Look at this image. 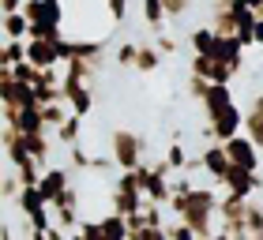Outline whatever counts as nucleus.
<instances>
[{"label":"nucleus","mask_w":263,"mask_h":240,"mask_svg":"<svg viewBox=\"0 0 263 240\" xmlns=\"http://www.w3.org/2000/svg\"><path fill=\"white\" fill-rule=\"evenodd\" d=\"M162 64V53L158 45H139V56H136V71H143V75H151V71H158Z\"/></svg>","instance_id":"nucleus-18"},{"label":"nucleus","mask_w":263,"mask_h":240,"mask_svg":"<svg viewBox=\"0 0 263 240\" xmlns=\"http://www.w3.org/2000/svg\"><path fill=\"white\" fill-rule=\"evenodd\" d=\"M252 38H256V45H263V15L256 19V27H252Z\"/></svg>","instance_id":"nucleus-36"},{"label":"nucleus","mask_w":263,"mask_h":240,"mask_svg":"<svg viewBox=\"0 0 263 240\" xmlns=\"http://www.w3.org/2000/svg\"><path fill=\"white\" fill-rule=\"evenodd\" d=\"M136 56H139V45H121V49H117V64L121 68H136Z\"/></svg>","instance_id":"nucleus-27"},{"label":"nucleus","mask_w":263,"mask_h":240,"mask_svg":"<svg viewBox=\"0 0 263 240\" xmlns=\"http://www.w3.org/2000/svg\"><path fill=\"white\" fill-rule=\"evenodd\" d=\"M245 135L263 150V90L248 102V109H245Z\"/></svg>","instance_id":"nucleus-12"},{"label":"nucleus","mask_w":263,"mask_h":240,"mask_svg":"<svg viewBox=\"0 0 263 240\" xmlns=\"http://www.w3.org/2000/svg\"><path fill=\"white\" fill-rule=\"evenodd\" d=\"M211 27L218 34H237V15L230 4H211Z\"/></svg>","instance_id":"nucleus-17"},{"label":"nucleus","mask_w":263,"mask_h":240,"mask_svg":"<svg viewBox=\"0 0 263 240\" xmlns=\"http://www.w3.org/2000/svg\"><path fill=\"white\" fill-rule=\"evenodd\" d=\"M214 240H233V236L226 233V229H218V233H214Z\"/></svg>","instance_id":"nucleus-39"},{"label":"nucleus","mask_w":263,"mask_h":240,"mask_svg":"<svg viewBox=\"0 0 263 240\" xmlns=\"http://www.w3.org/2000/svg\"><path fill=\"white\" fill-rule=\"evenodd\" d=\"M79 233L87 236V240H105V229H102V222H83V225H79Z\"/></svg>","instance_id":"nucleus-31"},{"label":"nucleus","mask_w":263,"mask_h":240,"mask_svg":"<svg viewBox=\"0 0 263 240\" xmlns=\"http://www.w3.org/2000/svg\"><path fill=\"white\" fill-rule=\"evenodd\" d=\"M154 45H158V53H162V56H173V53H177V42H173L165 30H154Z\"/></svg>","instance_id":"nucleus-28"},{"label":"nucleus","mask_w":263,"mask_h":240,"mask_svg":"<svg viewBox=\"0 0 263 240\" xmlns=\"http://www.w3.org/2000/svg\"><path fill=\"white\" fill-rule=\"evenodd\" d=\"M165 4V11H170V19H177V15H184L188 8H192V0H162Z\"/></svg>","instance_id":"nucleus-32"},{"label":"nucleus","mask_w":263,"mask_h":240,"mask_svg":"<svg viewBox=\"0 0 263 240\" xmlns=\"http://www.w3.org/2000/svg\"><path fill=\"white\" fill-rule=\"evenodd\" d=\"M68 162H71V169H79V173H90V162H94V154L83 150V143L79 147H68Z\"/></svg>","instance_id":"nucleus-25"},{"label":"nucleus","mask_w":263,"mask_h":240,"mask_svg":"<svg viewBox=\"0 0 263 240\" xmlns=\"http://www.w3.org/2000/svg\"><path fill=\"white\" fill-rule=\"evenodd\" d=\"M165 233H170V240H196V229H192V225H184V222H170V225H165Z\"/></svg>","instance_id":"nucleus-26"},{"label":"nucleus","mask_w":263,"mask_h":240,"mask_svg":"<svg viewBox=\"0 0 263 240\" xmlns=\"http://www.w3.org/2000/svg\"><path fill=\"white\" fill-rule=\"evenodd\" d=\"M42 116H45V124H49V131H57V128H61L64 120L71 116V109H68L64 102H57V105H45V109H42Z\"/></svg>","instance_id":"nucleus-22"},{"label":"nucleus","mask_w":263,"mask_h":240,"mask_svg":"<svg viewBox=\"0 0 263 240\" xmlns=\"http://www.w3.org/2000/svg\"><path fill=\"white\" fill-rule=\"evenodd\" d=\"M143 203H147V195H143V188H139V176L136 173H121L117 184H113V210L132 218V214L143 210Z\"/></svg>","instance_id":"nucleus-3"},{"label":"nucleus","mask_w":263,"mask_h":240,"mask_svg":"<svg viewBox=\"0 0 263 240\" xmlns=\"http://www.w3.org/2000/svg\"><path fill=\"white\" fill-rule=\"evenodd\" d=\"M105 8L113 11V19H117V23H124V15H128V4H124V0H105Z\"/></svg>","instance_id":"nucleus-34"},{"label":"nucleus","mask_w":263,"mask_h":240,"mask_svg":"<svg viewBox=\"0 0 263 240\" xmlns=\"http://www.w3.org/2000/svg\"><path fill=\"white\" fill-rule=\"evenodd\" d=\"M71 188V173L64 169V165H49V169L42 173V184H38V191H42V199L49 203H61L64 199V191Z\"/></svg>","instance_id":"nucleus-6"},{"label":"nucleus","mask_w":263,"mask_h":240,"mask_svg":"<svg viewBox=\"0 0 263 240\" xmlns=\"http://www.w3.org/2000/svg\"><path fill=\"white\" fill-rule=\"evenodd\" d=\"M196 188H199V184H196V180H188V176H177V180H170V191H173V195H192Z\"/></svg>","instance_id":"nucleus-29"},{"label":"nucleus","mask_w":263,"mask_h":240,"mask_svg":"<svg viewBox=\"0 0 263 240\" xmlns=\"http://www.w3.org/2000/svg\"><path fill=\"white\" fill-rule=\"evenodd\" d=\"M0 236H4V240H15V229H11V225L4 222V229H0Z\"/></svg>","instance_id":"nucleus-37"},{"label":"nucleus","mask_w":263,"mask_h":240,"mask_svg":"<svg viewBox=\"0 0 263 240\" xmlns=\"http://www.w3.org/2000/svg\"><path fill=\"white\" fill-rule=\"evenodd\" d=\"M199 162H203V173L211 176V184H222V180L230 176V169H233L226 143H211L207 150H199Z\"/></svg>","instance_id":"nucleus-5"},{"label":"nucleus","mask_w":263,"mask_h":240,"mask_svg":"<svg viewBox=\"0 0 263 240\" xmlns=\"http://www.w3.org/2000/svg\"><path fill=\"white\" fill-rule=\"evenodd\" d=\"M0 8H4V15H15V11L27 8V0H0Z\"/></svg>","instance_id":"nucleus-35"},{"label":"nucleus","mask_w":263,"mask_h":240,"mask_svg":"<svg viewBox=\"0 0 263 240\" xmlns=\"http://www.w3.org/2000/svg\"><path fill=\"white\" fill-rule=\"evenodd\" d=\"M64 105L76 116H90L94 109V94H90V83H79V79H64Z\"/></svg>","instance_id":"nucleus-7"},{"label":"nucleus","mask_w":263,"mask_h":240,"mask_svg":"<svg viewBox=\"0 0 263 240\" xmlns=\"http://www.w3.org/2000/svg\"><path fill=\"white\" fill-rule=\"evenodd\" d=\"M136 176H139L143 195H147L151 203H158V207H170V199H173V191H170V173H162L158 165H139Z\"/></svg>","instance_id":"nucleus-4"},{"label":"nucleus","mask_w":263,"mask_h":240,"mask_svg":"<svg viewBox=\"0 0 263 240\" xmlns=\"http://www.w3.org/2000/svg\"><path fill=\"white\" fill-rule=\"evenodd\" d=\"M222 184H226V191H230V195L252 199V191H259V188H263V180H259V173H252V169H241V165H233V169H230V176H226Z\"/></svg>","instance_id":"nucleus-9"},{"label":"nucleus","mask_w":263,"mask_h":240,"mask_svg":"<svg viewBox=\"0 0 263 240\" xmlns=\"http://www.w3.org/2000/svg\"><path fill=\"white\" fill-rule=\"evenodd\" d=\"M226 150H230V162L233 165H241V169H252V173H259V147L248 135H237V139H230L226 143Z\"/></svg>","instance_id":"nucleus-8"},{"label":"nucleus","mask_w":263,"mask_h":240,"mask_svg":"<svg viewBox=\"0 0 263 240\" xmlns=\"http://www.w3.org/2000/svg\"><path fill=\"white\" fill-rule=\"evenodd\" d=\"M207 90H211V83H207V79H199V75L188 79V94H192L196 102H203V94H207Z\"/></svg>","instance_id":"nucleus-30"},{"label":"nucleus","mask_w":263,"mask_h":240,"mask_svg":"<svg viewBox=\"0 0 263 240\" xmlns=\"http://www.w3.org/2000/svg\"><path fill=\"white\" fill-rule=\"evenodd\" d=\"M214 60H222V64H230L237 75H241L245 68V45L237 34H218V45H214Z\"/></svg>","instance_id":"nucleus-10"},{"label":"nucleus","mask_w":263,"mask_h":240,"mask_svg":"<svg viewBox=\"0 0 263 240\" xmlns=\"http://www.w3.org/2000/svg\"><path fill=\"white\" fill-rule=\"evenodd\" d=\"M259 15H263V11H259Z\"/></svg>","instance_id":"nucleus-42"},{"label":"nucleus","mask_w":263,"mask_h":240,"mask_svg":"<svg viewBox=\"0 0 263 240\" xmlns=\"http://www.w3.org/2000/svg\"><path fill=\"white\" fill-rule=\"evenodd\" d=\"M128 240H170V233H165V229H139V233H132Z\"/></svg>","instance_id":"nucleus-33"},{"label":"nucleus","mask_w":263,"mask_h":240,"mask_svg":"<svg viewBox=\"0 0 263 240\" xmlns=\"http://www.w3.org/2000/svg\"><path fill=\"white\" fill-rule=\"evenodd\" d=\"M11 75H15L19 83H27V87H38V83H42V68H34L30 60H23V64L11 68Z\"/></svg>","instance_id":"nucleus-23"},{"label":"nucleus","mask_w":263,"mask_h":240,"mask_svg":"<svg viewBox=\"0 0 263 240\" xmlns=\"http://www.w3.org/2000/svg\"><path fill=\"white\" fill-rule=\"evenodd\" d=\"M27 60V42H4V53H0V68H15Z\"/></svg>","instance_id":"nucleus-20"},{"label":"nucleus","mask_w":263,"mask_h":240,"mask_svg":"<svg viewBox=\"0 0 263 240\" xmlns=\"http://www.w3.org/2000/svg\"><path fill=\"white\" fill-rule=\"evenodd\" d=\"M218 195L207 188V184H199L192 195H173L170 199V214L177 222H184V225H192L196 236H214L218 229H214V222H218Z\"/></svg>","instance_id":"nucleus-1"},{"label":"nucleus","mask_w":263,"mask_h":240,"mask_svg":"<svg viewBox=\"0 0 263 240\" xmlns=\"http://www.w3.org/2000/svg\"><path fill=\"white\" fill-rule=\"evenodd\" d=\"M27 60L34 68H64L61 64V53H57V42H42V38H30L27 42Z\"/></svg>","instance_id":"nucleus-11"},{"label":"nucleus","mask_w":263,"mask_h":240,"mask_svg":"<svg viewBox=\"0 0 263 240\" xmlns=\"http://www.w3.org/2000/svg\"><path fill=\"white\" fill-rule=\"evenodd\" d=\"M4 42H30V19L23 11L4 15Z\"/></svg>","instance_id":"nucleus-15"},{"label":"nucleus","mask_w":263,"mask_h":240,"mask_svg":"<svg viewBox=\"0 0 263 240\" xmlns=\"http://www.w3.org/2000/svg\"><path fill=\"white\" fill-rule=\"evenodd\" d=\"M211 4H226V0H211Z\"/></svg>","instance_id":"nucleus-41"},{"label":"nucleus","mask_w":263,"mask_h":240,"mask_svg":"<svg viewBox=\"0 0 263 240\" xmlns=\"http://www.w3.org/2000/svg\"><path fill=\"white\" fill-rule=\"evenodd\" d=\"M196 240H214V236H196Z\"/></svg>","instance_id":"nucleus-40"},{"label":"nucleus","mask_w":263,"mask_h":240,"mask_svg":"<svg viewBox=\"0 0 263 240\" xmlns=\"http://www.w3.org/2000/svg\"><path fill=\"white\" fill-rule=\"evenodd\" d=\"M143 150H147V143H143L136 131H128V128H117L113 131L109 158L117 162V169H121V173H136L139 165H147V162H143Z\"/></svg>","instance_id":"nucleus-2"},{"label":"nucleus","mask_w":263,"mask_h":240,"mask_svg":"<svg viewBox=\"0 0 263 240\" xmlns=\"http://www.w3.org/2000/svg\"><path fill=\"white\" fill-rule=\"evenodd\" d=\"M139 8H143V19L151 23V30H158L162 23L170 19V11H165V4H162V0H143Z\"/></svg>","instance_id":"nucleus-19"},{"label":"nucleus","mask_w":263,"mask_h":240,"mask_svg":"<svg viewBox=\"0 0 263 240\" xmlns=\"http://www.w3.org/2000/svg\"><path fill=\"white\" fill-rule=\"evenodd\" d=\"M203 116H211V113H218L226 109V105H233V90H230V83H211V90L203 94Z\"/></svg>","instance_id":"nucleus-13"},{"label":"nucleus","mask_w":263,"mask_h":240,"mask_svg":"<svg viewBox=\"0 0 263 240\" xmlns=\"http://www.w3.org/2000/svg\"><path fill=\"white\" fill-rule=\"evenodd\" d=\"M188 42H192V53H196V56H214L218 30H214V27H196L192 34H188Z\"/></svg>","instance_id":"nucleus-14"},{"label":"nucleus","mask_w":263,"mask_h":240,"mask_svg":"<svg viewBox=\"0 0 263 240\" xmlns=\"http://www.w3.org/2000/svg\"><path fill=\"white\" fill-rule=\"evenodd\" d=\"M248 229H252V240H263V203L248 199Z\"/></svg>","instance_id":"nucleus-24"},{"label":"nucleus","mask_w":263,"mask_h":240,"mask_svg":"<svg viewBox=\"0 0 263 240\" xmlns=\"http://www.w3.org/2000/svg\"><path fill=\"white\" fill-rule=\"evenodd\" d=\"M53 139H57V143H64V147H79V139H83V116L71 113L64 124L53 131Z\"/></svg>","instance_id":"nucleus-16"},{"label":"nucleus","mask_w":263,"mask_h":240,"mask_svg":"<svg viewBox=\"0 0 263 240\" xmlns=\"http://www.w3.org/2000/svg\"><path fill=\"white\" fill-rule=\"evenodd\" d=\"M15 173H19V180H23V188H38L42 184V165L38 162H34V158H27V162H23V165H15Z\"/></svg>","instance_id":"nucleus-21"},{"label":"nucleus","mask_w":263,"mask_h":240,"mask_svg":"<svg viewBox=\"0 0 263 240\" xmlns=\"http://www.w3.org/2000/svg\"><path fill=\"white\" fill-rule=\"evenodd\" d=\"M248 8H252L256 15H259V11H263V0H248Z\"/></svg>","instance_id":"nucleus-38"}]
</instances>
